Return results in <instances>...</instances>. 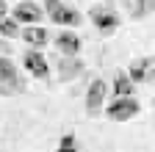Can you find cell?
I'll use <instances>...</instances> for the list:
<instances>
[{
    "mask_svg": "<svg viewBox=\"0 0 155 152\" xmlns=\"http://www.w3.org/2000/svg\"><path fill=\"white\" fill-rule=\"evenodd\" d=\"M45 11L50 14V20L58 22V25H67V28L81 25V11H75L72 6H67L64 0H45Z\"/></svg>",
    "mask_w": 155,
    "mask_h": 152,
    "instance_id": "obj_1",
    "label": "cell"
},
{
    "mask_svg": "<svg viewBox=\"0 0 155 152\" xmlns=\"http://www.w3.org/2000/svg\"><path fill=\"white\" fill-rule=\"evenodd\" d=\"M89 20L94 22V28L100 31L103 36H108V33H114L116 28H119V14H116L111 6H91L89 8Z\"/></svg>",
    "mask_w": 155,
    "mask_h": 152,
    "instance_id": "obj_2",
    "label": "cell"
},
{
    "mask_svg": "<svg viewBox=\"0 0 155 152\" xmlns=\"http://www.w3.org/2000/svg\"><path fill=\"white\" fill-rule=\"evenodd\" d=\"M111 86L103 80V78H94L86 89V113L89 116H97V113H103L105 108V97H108Z\"/></svg>",
    "mask_w": 155,
    "mask_h": 152,
    "instance_id": "obj_3",
    "label": "cell"
},
{
    "mask_svg": "<svg viewBox=\"0 0 155 152\" xmlns=\"http://www.w3.org/2000/svg\"><path fill=\"white\" fill-rule=\"evenodd\" d=\"M103 111H105V116H108L111 122H130L136 113L141 111V105L136 102L133 97H116V100H114L111 105H105Z\"/></svg>",
    "mask_w": 155,
    "mask_h": 152,
    "instance_id": "obj_4",
    "label": "cell"
},
{
    "mask_svg": "<svg viewBox=\"0 0 155 152\" xmlns=\"http://www.w3.org/2000/svg\"><path fill=\"white\" fill-rule=\"evenodd\" d=\"M22 66L33 75L36 80H47L50 78V64H47V58L42 55V50H28L22 55Z\"/></svg>",
    "mask_w": 155,
    "mask_h": 152,
    "instance_id": "obj_5",
    "label": "cell"
},
{
    "mask_svg": "<svg viewBox=\"0 0 155 152\" xmlns=\"http://www.w3.org/2000/svg\"><path fill=\"white\" fill-rule=\"evenodd\" d=\"M55 69H58V80H61V83H69V80H75V78H81L83 61L78 58V55H61L58 64H55Z\"/></svg>",
    "mask_w": 155,
    "mask_h": 152,
    "instance_id": "obj_6",
    "label": "cell"
},
{
    "mask_svg": "<svg viewBox=\"0 0 155 152\" xmlns=\"http://www.w3.org/2000/svg\"><path fill=\"white\" fill-rule=\"evenodd\" d=\"M42 17H45V11L39 8L33 0H22V3H17V6H14V20H17V22L36 25V22H42Z\"/></svg>",
    "mask_w": 155,
    "mask_h": 152,
    "instance_id": "obj_7",
    "label": "cell"
},
{
    "mask_svg": "<svg viewBox=\"0 0 155 152\" xmlns=\"http://www.w3.org/2000/svg\"><path fill=\"white\" fill-rule=\"evenodd\" d=\"M55 50L61 55H78L81 53V36L75 31H61L55 36Z\"/></svg>",
    "mask_w": 155,
    "mask_h": 152,
    "instance_id": "obj_8",
    "label": "cell"
},
{
    "mask_svg": "<svg viewBox=\"0 0 155 152\" xmlns=\"http://www.w3.org/2000/svg\"><path fill=\"white\" fill-rule=\"evenodd\" d=\"M19 36H22L33 50H42V47L47 44V31H45L42 25H28L25 31H19Z\"/></svg>",
    "mask_w": 155,
    "mask_h": 152,
    "instance_id": "obj_9",
    "label": "cell"
},
{
    "mask_svg": "<svg viewBox=\"0 0 155 152\" xmlns=\"http://www.w3.org/2000/svg\"><path fill=\"white\" fill-rule=\"evenodd\" d=\"M125 3H127L130 20H144L147 14L155 11V3H152V0H125Z\"/></svg>",
    "mask_w": 155,
    "mask_h": 152,
    "instance_id": "obj_10",
    "label": "cell"
},
{
    "mask_svg": "<svg viewBox=\"0 0 155 152\" xmlns=\"http://www.w3.org/2000/svg\"><path fill=\"white\" fill-rule=\"evenodd\" d=\"M133 80L127 78L125 72H116V78H114V86H111V91H114V97H130L133 94Z\"/></svg>",
    "mask_w": 155,
    "mask_h": 152,
    "instance_id": "obj_11",
    "label": "cell"
},
{
    "mask_svg": "<svg viewBox=\"0 0 155 152\" xmlns=\"http://www.w3.org/2000/svg\"><path fill=\"white\" fill-rule=\"evenodd\" d=\"M136 66H139L141 83H150V80H155V55H147V58H139V61H136Z\"/></svg>",
    "mask_w": 155,
    "mask_h": 152,
    "instance_id": "obj_12",
    "label": "cell"
},
{
    "mask_svg": "<svg viewBox=\"0 0 155 152\" xmlns=\"http://www.w3.org/2000/svg\"><path fill=\"white\" fill-rule=\"evenodd\" d=\"M17 78V66L11 58H6V55H0V86H6Z\"/></svg>",
    "mask_w": 155,
    "mask_h": 152,
    "instance_id": "obj_13",
    "label": "cell"
},
{
    "mask_svg": "<svg viewBox=\"0 0 155 152\" xmlns=\"http://www.w3.org/2000/svg\"><path fill=\"white\" fill-rule=\"evenodd\" d=\"M0 36H6V39L19 36V25L14 20H8V17H0Z\"/></svg>",
    "mask_w": 155,
    "mask_h": 152,
    "instance_id": "obj_14",
    "label": "cell"
},
{
    "mask_svg": "<svg viewBox=\"0 0 155 152\" xmlns=\"http://www.w3.org/2000/svg\"><path fill=\"white\" fill-rule=\"evenodd\" d=\"M55 152H81V149L75 147V136H72V133H67V136L61 138V144H58Z\"/></svg>",
    "mask_w": 155,
    "mask_h": 152,
    "instance_id": "obj_15",
    "label": "cell"
},
{
    "mask_svg": "<svg viewBox=\"0 0 155 152\" xmlns=\"http://www.w3.org/2000/svg\"><path fill=\"white\" fill-rule=\"evenodd\" d=\"M6 11H8V3H6V0H0V17H6Z\"/></svg>",
    "mask_w": 155,
    "mask_h": 152,
    "instance_id": "obj_16",
    "label": "cell"
}]
</instances>
